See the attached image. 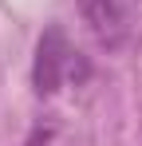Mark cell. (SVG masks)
Listing matches in <instances>:
<instances>
[{
	"mask_svg": "<svg viewBox=\"0 0 142 146\" xmlns=\"http://www.w3.org/2000/svg\"><path fill=\"white\" fill-rule=\"evenodd\" d=\"M71 71V44L59 28H47L36 44V63H32V87L36 95H55Z\"/></svg>",
	"mask_w": 142,
	"mask_h": 146,
	"instance_id": "cell-1",
	"label": "cell"
},
{
	"mask_svg": "<svg viewBox=\"0 0 142 146\" xmlns=\"http://www.w3.org/2000/svg\"><path fill=\"white\" fill-rule=\"evenodd\" d=\"M79 12H83V24L95 40L107 51L122 48L130 40V16L122 8V0H79Z\"/></svg>",
	"mask_w": 142,
	"mask_h": 146,
	"instance_id": "cell-2",
	"label": "cell"
}]
</instances>
